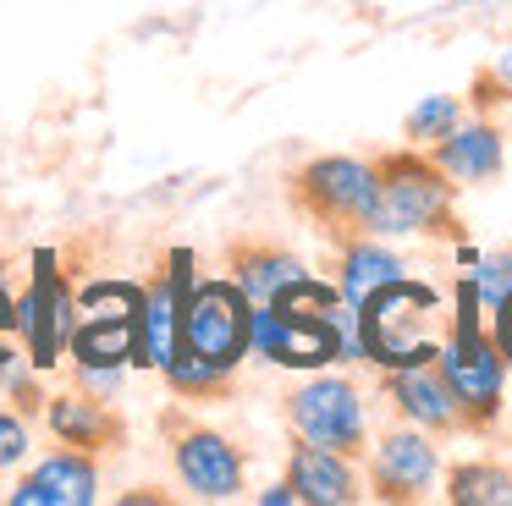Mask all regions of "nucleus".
<instances>
[{
	"label": "nucleus",
	"mask_w": 512,
	"mask_h": 506,
	"mask_svg": "<svg viewBox=\"0 0 512 506\" xmlns=\"http://www.w3.org/2000/svg\"><path fill=\"white\" fill-rule=\"evenodd\" d=\"M435 369H441L446 391H452L457 413H463V435H496L501 424V396H507V352L496 347V336L485 330V308H479L474 286H457L452 303V325L441 336L435 352Z\"/></svg>",
	"instance_id": "1"
},
{
	"label": "nucleus",
	"mask_w": 512,
	"mask_h": 506,
	"mask_svg": "<svg viewBox=\"0 0 512 506\" xmlns=\"http://www.w3.org/2000/svg\"><path fill=\"white\" fill-rule=\"evenodd\" d=\"M375 160V215L369 231L375 237H463V220H457V182L413 143L369 154Z\"/></svg>",
	"instance_id": "2"
},
{
	"label": "nucleus",
	"mask_w": 512,
	"mask_h": 506,
	"mask_svg": "<svg viewBox=\"0 0 512 506\" xmlns=\"http://www.w3.org/2000/svg\"><path fill=\"white\" fill-rule=\"evenodd\" d=\"M441 292L397 275L358 303V347L375 369H413L441 352Z\"/></svg>",
	"instance_id": "3"
},
{
	"label": "nucleus",
	"mask_w": 512,
	"mask_h": 506,
	"mask_svg": "<svg viewBox=\"0 0 512 506\" xmlns=\"http://www.w3.org/2000/svg\"><path fill=\"white\" fill-rule=\"evenodd\" d=\"M375 160H358V154H314L298 171L287 176V198L325 242H347L358 231H369L375 215Z\"/></svg>",
	"instance_id": "4"
},
{
	"label": "nucleus",
	"mask_w": 512,
	"mask_h": 506,
	"mask_svg": "<svg viewBox=\"0 0 512 506\" xmlns=\"http://www.w3.org/2000/svg\"><path fill=\"white\" fill-rule=\"evenodd\" d=\"M138 341H144V286L133 281H89L78 303V325H72V358L100 363V369H127L138 363Z\"/></svg>",
	"instance_id": "5"
},
{
	"label": "nucleus",
	"mask_w": 512,
	"mask_h": 506,
	"mask_svg": "<svg viewBox=\"0 0 512 506\" xmlns=\"http://www.w3.org/2000/svg\"><path fill=\"white\" fill-rule=\"evenodd\" d=\"M287 424L298 440L325 451H342V457L364 462L369 451V418H364V396L347 374H314L298 391L287 396Z\"/></svg>",
	"instance_id": "6"
},
{
	"label": "nucleus",
	"mask_w": 512,
	"mask_h": 506,
	"mask_svg": "<svg viewBox=\"0 0 512 506\" xmlns=\"http://www.w3.org/2000/svg\"><path fill=\"white\" fill-rule=\"evenodd\" d=\"M248 314H254V303L237 281H193L188 303H182V347L237 374V363L248 358Z\"/></svg>",
	"instance_id": "7"
},
{
	"label": "nucleus",
	"mask_w": 512,
	"mask_h": 506,
	"mask_svg": "<svg viewBox=\"0 0 512 506\" xmlns=\"http://www.w3.org/2000/svg\"><path fill=\"white\" fill-rule=\"evenodd\" d=\"M171 435V457H177V479L188 484L199 501H237L248 484V468H243V451L210 424H193L182 413H166L160 418Z\"/></svg>",
	"instance_id": "8"
},
{
	"label": "nucleus",
	"mask_w": 512,
	"mask_h": 506,
	"mask_svg": "<svg viewBox=\"0 0 512 506\" xmlns=\"http://www.w3.org/2000/svg\"><path fill=\"white\" fill-rule=\"evenodd\" d=\"M435 473H441V451H435V435L419 424H397L369 446V495L391 506H413L430 495Z\"/></svg>",
	"instance_id": "9"
},
{
	"label": "nucleus",
	"mask_w": 512,
	"mask_h": 506,
	"mask_svg": "<svg viewBox=\"0 0 512 506\" xmlns=\"http://www.w3.org/2000/svg\"><path fill=\"white\" fill-rule=\"evenodd\" d=\"M72 314H78V303L56 270V253H34V281H28V297L17 303V330L28 336V369L34 374L56 369L61 347L72 341V325H78Z\"/></svg>",
	"instance_id": "10"
},
{
	"label": "nucleus",
	"mask_w": 512,
	"mask_h": 506,
	"mask_svg": "<svg viewBox=\"0 0 512 506\" xmlns=\"http://www.w3.org/2000/svg\"><path fill=\"white\" fill-rule=\"evenodd\" d=\"M193 286V253H171L166 270L144 286V341H138V363L144 369H166L171 352L182 347V303Z\"/></svg>",
	"instance_id": "11"
},
{
	"label": "nucleus",
	"mask_w": 512,
	"mask_h": 506,
	"mask_svg": "<svg viewBox=\"0 0 512 506\" xmlns=\"http://www.w3.org/2000/svg\"><path fill=\"white\" fill-rule=\"evenodd\" d=\"M424 154H430L457 187H485V182H496L501 165H507V138H501L496 116L474 110V116H463L446 138H435Z\"/></svg>",
	"instance_id": "12"
},
{
	"label": "nucleus",
	"mask_w": 512,
	"mask_h": 506,
	"mask_svg": "<svg viewBox=\"0 0 512 506\" xmlns=\"http://www.w3.org/2000/svg\"><path fill=\"white\" fill-rule=\"evenodd\" d=\"M380 374H386V380H380V396L397 407V418L430 429L435 440L463 435V413H457V402H452V391H446L435 358L430 363H413V369H380Z\"/></svg>",
	"instance_id": "13"
},
{
	"label": "nucleus",
	"mask_w": 512,
	"mask_h": 506,
	"mask_svg": "<svg viewBox=\"0 0 512 506\" xmlns=\"http://www.w3.org/2000/svg\"><path fill=\"white\" fill-rule=\"evenodd\" d=\"M94 495H100V468H94V451L67 446V451L39 457V468H28L6 501H12V506H89Z\"/></svg>",
	"instance_id": "14"
},
{
	"label": "nucleus",
	"mask_w": 512,
	"mask_h": 506,
	"mask_svg": "<svg viewBox=\"0 0 512 506\" xmlns=\"http://www.w3.org/2000/svg\"><path fill=\"white\" fill-rule=\"evenodd\" d=\"M287 484L298 490L303 506H353L358 495H364L358 462L342 457V451L309 446V440H292V451H287Z\"/></svg>",
	"instance_id": "15"
},
{
	"label": "nucleus",
	"mask_w": 512,
	"mask_h": 506,
	"mask_svg": "<svg viewBox=\"0 0 512 506\" xmlns=\"http://www.w3.org/2000/svg\"><path fill=\"white\" fill-rule=\"evenodd\" d=\"M226 270H232V281L243 286L248 303H270V297H281L292 281H303V259L292 248H281V242L270 237H243L226 248Z\"/></svg>",
	"instance_id": "16"
},
{
	"label": "nucleus",
	"mask_w": 512,
	"mask_h": 506,
	"mask_svg": "<svg viewBox=\"0 0 512 506\" xmlns=\"http://www.w3.org/2000/svg\"><path fill=\"white\" fill-rule=\"evenodd\" d=\"M45 424L61 446H78V451H111L122 440V418L100 402V396H45Z\"/></svg>",
	"instance_id": "17"
},
{
	"label": "nucleus",
	"mask_w": 512,
	"mask_h": 506,
	"mask_svg": "<svg viewBox=\"0 0 512 506\" xmlns=\"http://www.w3.org/2000/svg\"><path fill=\"white\" fill-rule=\"evenodd\" d=\"M397 275H408V264H402L375 231H358V237L336 242V292L353 308L364 303L369 292H380L386 281H397Z\"/></svg>",
	"instance_id": "18"
},
{
	"label": "nucleus",
	"mask_w": 512,
	"mask_h": 506,
	"mask_svg": "<svg viewBox=\"0 0 512 506\" xmlns=\"http://www.w3.org/2000/svg\"><path fill=\"white\" fill-rule=\"evenodd\" d=\"M446 501L452 506H512V468L496 457H468L446 468Z\"/></svg>",
	"instance_id": "19"
},
{
	"label": "nucleus",
	"mask_w": 512,
	"mask_h": 506,
	"mask_svg": "<svg viewBox=\"0 0 512 506\" xmlns=\"http://www.w3.org/2000/svg\"><path fill=\"white\" fill-rule=\"evenodd\" d=\"M463 116H468V99H463V94H424L419 105L402 116V143H413V149H430V143L446 138V132H452Z\"/></svg>",
	"instance_id": "20"
},
{
	"label": "nucleus",
	"mask_w": 512,
	"mask_h": 506,
	"mask_svg": "<svg viewBox=\"0 0 512 506\" xmlns=\"http://www.w3.org/2000/svg\"><path fill=\"white\" fill-rule=\"evenodd\" d=\"M160 374L171 380V391H177V396H226V391H232V369H215V363L199 358L193 347H177Z\"/></svg>",
	"instance_id": "21"
},
{
	"label": "nucleus",
	"mask_w": 512,
	"mask_h": 506,
	"mask_svg": "<svg viewBox=\"0 0 512 506\" xmlns=\"http://www.w3.org/2000/svg\"><path fill=\"white\" fill-rule=\"evenodd\" d=\"M468 286H474V297H479V308H496L501 297L512 292V264H507V253H485V259H474V270L463 275Z\"/></svg>",
	"instance_id": "22"
},
{
	"label": "nucleus",
	"mask_w": 512,
	"mask_h": 506,
	"mask_svg": "<svg viewBox=\"0 0 512 506\" xmlns=\"http://www.w3.org/2000/svg\"><path fill=\"white\" fill-rule=\"evenodd\" d=\"M28 424H23V413H12V407H0V473L6 468H17V462L28 457Z\"/></svg>",
	"instance_id": "23"
},
{
	"label": "nucleus",
	"mask_w": 512,
	"mask_h": 506,
	"mask_svg": "<svg viewBox=\"0 0 512 506\" xmlns=\"http://www.w3.org/2000/svg\"><path fill=\"white\" fill-rule=\"evenodd\" d=\"M12 330H17V297L6 292V281H0V374H6V369H17V347L6 341Z\"/></svg>",
	"instance_id": "24"
},
{
	"label": "nucleus",
	"mask_w": 512,
	"mask_h": 506,
	"mask_svg": "<svg viewBox=\"0 0 512 506\" xmlns=\"http://www.w3.org/2000/svg\"><path fill=\"white\" fill-rule=\"evenodd\" d=\"M490 319H496V325H490V336H496V347L507 352V363H512V292L490 308Z\"/></svg>",
	"instance_id": "25"
},
{
	"label": "nucleus",
	"mask_w": 512,
	"mask_h": 506,
	"mask_svg": "<svg viewBox=\"0 0 512 506\" xmlns=\"http://www.w3.org/2000/svg\"><path fill=\"white\" fill-rule=\"evenodd\" d=\"M259 506H303V501H298V490L281 479V484H270V490H259Z\"/></svg>",
	"instance_id": "26"
},
{
	"label": "nucleus",
	"mask_w": 512,
	"mask_h": 506,
	"mask_svg": "<svg viewBox=\"0 0 512 506\" xmlns=\"http://www.w3.org/2000/svg\"><path fill=\"white\" fill-rule=\"evenodd\" d=\"M490 72H496L501 83H507V94H512V50H507V55H496V61H490Z\"/></svg>",
	"instance_id": "27"
},
{
	"label": "nucleus",
	"mask_w": 512,
	"mask_h": 506,
	"mask_svg": "<svg viewBox=\"0 0 512 506\" xmlns=\"http://www.w3.org/2000/svg\"><path fill=\"white\" fill-rule=\"evenodd\" d=\"M0 281H6V253H0Z\"/></svg>",
	"instance_id": "28"
},
{
	"label": "nucleus",
	"mask_w": 512,
	"mask_h": 506,
	"mask_svg": "<svg viewBox=\"0 0 512 506\" xmlns=\"http://www.w3.org/2000/svg\"><path fill=\"white\" fill-rule=\"evenodd\" d=\"M501 253H507V264H512V242H507V248H501Z\"/></svg>",
	"instance_id": "29"
},
{
	"label": "nucleus",
	"mask_w": 512,
	"mask_h": 506,
	"mask_svg": "<svg viewBox=\"0 0 512 506\" xmlns=\"http://www.w3.org/2000/svg\"><path fill=\"white\" fill-rule=\"evenodd\" d=\"M457 6H474V0H457Z\"/></svg>",
	"instance_id": "30"
},
{
	"label": "nucleus",
	"mask_w": 512,
	"mask_h": 506,
	"mask_svg": "<svg viewBox=\"0 0 512 506\" xmlns=\"http://www.w3.org/2000/svg\"><path fill=\"white\" fill-rule=\"evenodd\" d=\"M353 6H364V0H353Z\"/></svg>",
	"instance_id": "31"
}]
</instances>
